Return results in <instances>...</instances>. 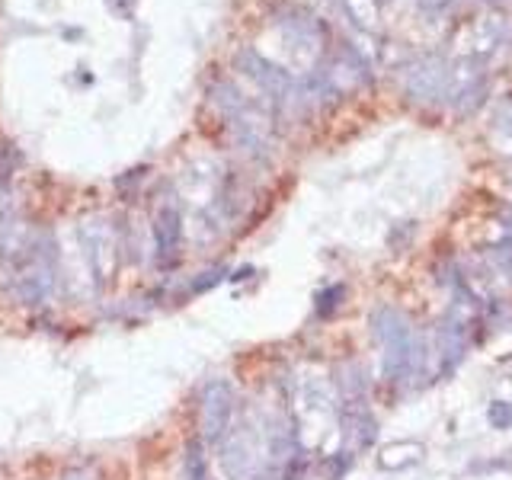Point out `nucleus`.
I'll use <instances>...</instances> for the list:
<instances>
[{"label": "nucleus", "mask_w": 512, "mask_h": 480, "mask_svg": "<svg viewBox=\"0 0 512 480\" xmlns=\"http://www.w3.org/2000/svg\"><path fill=\"white\" fill-rule=\"evenodd\" d=\"M372 336L381 346V365L388 381H416L426 372V343L404 311L388 308V304L378 308L372 314Z\"/></svg>", "instance_id": "f257e3e1"}, {"label": "nucleus", "mask_w": 512, "mask_h": 480, "mask_svg": "<svg viewBox=\"0 0 512 480\" xmlns=\"http://www.w3.org/2000/svg\"><path fill=\"white\" fill-rule=\"evenodd\" d=\"M234 64L240 71H244L256 87H260L272 103L282 106V109H295L298 103L308 100V90L298 87V80L282 71L279 64L266 61L260 52H253V48H244V52H237Z\"/></svg>", "instance_id": "f03ea898"}, {"label": "nucleus", "mask_w": 512, "mask_h": 480, "mask_svg": "<svg viewBox=\"0 0 512 480\" xmlns=\"http://www.w3.org/2000/svg\"><path fill=\"white\" fill-rule=\"evenodd\" d=\"M212 96H215L218 109L224 112V119L231 122L240 144H247L250 151H266L269 148V125L260 116V109H256L253 103H247L244 93L234 90L231 84H215Z\"/></svg>", "instance_id": "7ed1b4c3"}, {"label": "nucleus", "mask_w": 512, "mask_h": 480, "mask_svg": "<svg viewBox=\"0 0 512 480\" xmlns=\"http://www.w3.org/2000/svg\"><path fill=\"white\" fill-rule=\"evenodd\" d=\"M234 416V391L228 381H208L202 391V436L221 442Z\"/></svg>", "instance_id": "20e7f679"}, {"label": "nucleus", "mask_w": 512, "mask_h": 480, "mask_svg": "<svg viewBox=\"0 0 512 480\" xmlns=\"http://www.w3.org/2000/svg\"><path fill=\"white\" fill-rule=\"evenodd\" d=\"M16 288H20V298L26 304H42L52 295V263L42 250H32L26 256L20 276H16Z\"/></svg>", "instance_id": "39448f33"}, {"label": "nucleus", "mask_w": 512, "mask_h": 480, "mask_svg": "<svg viewBox=\"0 0 512 480\" xmlns=\"http://www.w3.org/2000/svg\"><path fill=\"white\" fill-rule=\"evenodd\" d=\"M154 240H157V260L160 263H170L176 260V250H180V240H183V218H180V208H160L157 218H154Z\"/></svg>", "instance_id": "423d86ee"}, {"label": "nucleus", "mask_w": 512, "mask_h": 480, "mask_svg": "<svg viewBox=\"0 0 512 480\" xmlns=\"http://www.w3.org/2000/svg\"><path fill=\"white\" fill-rule=\"evenodd\" d=\"M426 455V448L420 442H400V445H388L384 452L378 455V464L384 471H400V468H413L420 464Z\"/></svg>", "instance_id": "0eeeda50"}, {"label": "nucleus", "mask_w": 512, "mask_h": 480, "mask_svg": "<svg viewBox=\"0 0 512 480\" xmlns=\"http://www.w3.org/2000/svg\"><path fill=\"white\" fill-rule=\"evenodd\" d=\"M186 480H208V468H205V455L199 442L186 445Z\"/></svg>", "instance_id": "6e6552de"}, {"label": "nucleus", "mask_w": 512, "mask_h": 480, "mask_svg": "<svg viewBox=\"0 0 512 480\" xmlns=\"http://www.w3.org/2000/svg\"><path fill=\"white\" fill-rule=\"evenodd\" d=\"M343 298H346V285H330L327 292L317 295V311L324 314V317H330L343 304Z\"/></svg>", "instance_id": "1a4fd4ad"}, {"label": "nucleus", "mask_w": 512, "mask_h": 480, "mask_svg": "<svg viewBox=\"0 0 512 480\" xmlns=\"http://www.w3.org/2000/svg\"><path fill=\"white\" fill-rule=\"evenodd\" d=\"M487 420L493 429H512V404L509 400H493L487 407Z\"/></svg>", "instance_id": "9d476101"}, {"label": "nucleus", "mask_w": 512, "mask_h": 480, "mask_svg": "<svg viewBox=\"0 0 512 480\" xmlns=\"http://www.w3.org/2000/svg\"><path fill=\"white\" fill-rule=\"evenodd\" d=\"M487 256H490V263L496 266V272H503V276L512 282V240H509V244H500V247H490Z\"/></svg>", "instance_id": "9b49d317"}]
</instances>
